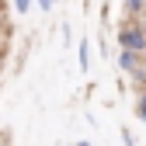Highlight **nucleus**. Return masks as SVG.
I'll return each mask as SVG.
<instances>
[{"mask_svg":"<svg viewBox=\"0 0 146 146\" xmlns=\"http://www.w3.org/2000/svg\"><path fill=\"white\" fill-rule=\"evenodd\" d=\"M118 42H122V49H129V52H143V49H146V35H143V28H136V25H125L122 35H118Z\"/></svg>","mask_w":146,"mask_h":146,"instance_id":"obj_1","label":"nucleus"},{"mask_svg":"<svg viewBox=\"0 0 146 146\" xmlns=\"http://www.w3.org/2000/svg\"><path fill=\"white\" fill-rule=\"evenodd\" d=\"M118 66H122V70H136V66H139V52H129V49H122V56H118Z\"/></svg>","mask_w":146,"mask_h":146,"instance_id":"obj_2","label":"nucleus"},{"mask_svg":"<svg viewBox=\"0 0 146 146\" xmlns=\"http://www.w3.org/2000/svg\"><path fill=\"white\" fill-rule=\"evenodd\" d=\"M136 115L146 122V94H143V98H139V104H136Z\"/></svg>","mask_w":146,"mask_h":146,"instance_id":"obj_3","label":"nucleus"},{"mask_svg":"<svg viewBox=\"0 0 146 146\" xmlns=\"http://www.w3.org/2000/svg\"><path fill=\"white\" fill-rule=\"evenodd\" d=\"M80 70H87V42L80 45Z\"/></svg>","mask_w":146,"mask_h":146,"instance_id":"obj_4","label":"nucleus"},{"mask_svg":"<svg viewBox=\"0 0 146 146\" xmlns=\"http://www.w3.org/2000/svg\"><path fill=\"white\" fill-rule=\"evenodd\" d=\"M28 4H31V0H14V7H17V14H25V11H28Z\"/></svg>","mask_w":146,"mask_h":146,"instance_id":"obj_5","label":"nucleus"},{"mask_svg":"<svg viewBox=\"0 0 146 146\" xmlns=\"http://www.w3.org/2000/svg\"><path fill=\"white\" fill-rule=\"evenodd\" d=\"M146 7V0H129V11H143Z\"/></svg>","mask_w":146,"mask_h":146,"instance_id":"obj_6","label":"nucleus"},{"mask_svg":"<svg viewBox=\"0 0 146 146\" xmlns=\"http://www.w3.org/2000/svg\"><path fill=\"white\" fill-rule=\"evenodd\" d=\"M38 4H42V7H45V11H49V7H52V4H56V0H38Z\"/></svg>","mask_w":146,"mask_h":146,"instance_id":"obj_7","label":"nucleus"},{"mask_svg":"<svg viewBox=\"0 0 146 146\" xmlns=\"http://www.w3.org/2000/svg\"><path fill=\"white\" fill-rule=\"evenodd\" d=\"M77 146H90V143H77Z\"/></svg>","mask_w":146,"mask_h":146,"instance_id":"obj_8","label":"nucleus"}]
</instances>
